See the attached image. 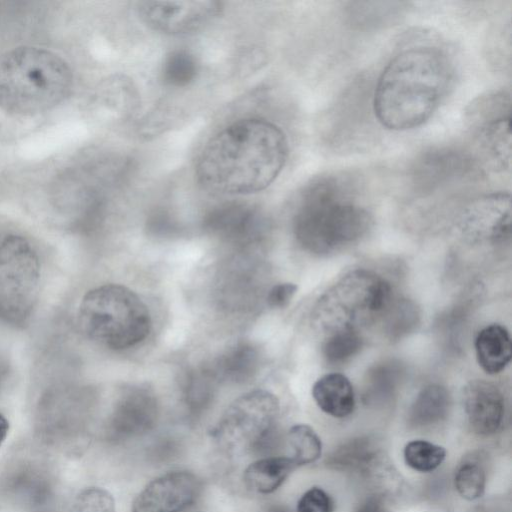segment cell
<instances>
[{
    "label": "cell",
    "mask_w": 512,
    "mask_h": 512,
    "mask_svg": "<svg viewBox=\"0 0 512 512\" xmlns=\"http://www.w3.org/2000/svg\"><path fill=\"white\" fill-rule=\"evenodd\" d=\"M288 157V141L275 124L244 118L216 133L201 151L196 176L207 190L249 194L268 187Z\"/></svg>",
    "instance_id": "obj_1"
},
{
    "label": "cell",
    "mask_w": 512,
    "mask_h": 512,
    "mask_svg": "<svg viewBox=\"0 0 512 512\" xmlns=\"http://www.w3.org/2000/svg\"><path fill=\"white\" fill-rule=\"evenodd\" d=\"M453 80L448 54L432 44L398 51L377 79L373 111L379 123L407 131L426 123L446 98Z\"/></svg>",
    "instance_id": "obj_2"
},
{
    "label": "cell",
    "mask_w": 512,
    "mask_h": 512,
    "mask_svg": "<svg viewBox=\"0 0 512 512\" xmlns=\"http://www.w3.org/2000/svg\"><path fill=\"white\" fill-rule=\"evenodd\" d=\"M361 182L348 174L329 173L304 189L293 220L298 242L313 253H327L353 242L369 229Z\"/></svg>",
    "instance_id": "obj_3"
},
{
    "label": "cell",
    "mask_w": 512,
    "mask_h": 512,
    "mask_svg": "<svg viewBox=\"0 0 512 512\" xmlns=\"http://www.w3.org/2000/svg\"><path fill=\"white\" fill-rule=\"evenodd\" d=\"M73 75L59 55L21 46L0 56V108L29 116L50 110L70 94Z\"/></svg>",
    "instance_id": "obj_4"
},
{
    "label": "cell",
    "mask_w": 512,
    "mask_h": 512,
    "mask_svg": "<svg viewBox=\"0 0 512 512\" xmlns=\"http://www.w3.org/2000/svg\"><path fill=\"white\" fill-rule=\"evenodd\" d=\"M78 323L91 340L122 350L137 345L149 335L151 316L135 292L122 285L105 284L84 295Z\"/></svg>",
    "instance_id": "obj_5"
},
{
    "label": "cell",
    "mask_w": 512,
    "mask_h": 512,
    "mask_svg": "<svg viewBox=\"0 0 512 512\" xmlns=\"http://www.w3.org/2000/svg\"><path fill=\"white\" fill-rule=\"evenodd\" d=\"M391 289L378 275L357 270L345 275L318 301L314 320L330 334L356 331L389 305Z\"/></svg>",
    "instance_id": "obj_6"
},
{
    "label": "cell",
    "mask_w": 512,
    "mask_h": 512,
    "mask_svg": "<svg viewBox=\"0 0 512 512\" xmlns=\"http://www.w3.org/2000/svg\"><path fill=\"white\" fill-rule=\"evenodd\" d=\"M278 413L279 401L274 394L266 390L247 392L228 406L212 436L225 451L245 453L267 439Z\"/></svg>",
    "instance_id": "obj_7"
},
{
    "label": "cell",
    "mask_w": 512,
    "mask_h": 512,
    "mask_svg": "<svg viewBox=\"0 0 512 512\" xmlns=\"http://www.w3.org/2000/svg\"><path fill=\"white\" fill-rule=\"evenodd\" d=\"M40 280L38 256L23 237L0 240V317L23 320L34 306Z\"/></svg>",
    "instance_id": "obj_8"
},
{
    "label": "cell",
    "mask_w": 512,
    "mask_h": 512,
    "mask_svg": "<svg viewBox=\"0 0 512 512\" xmlns=\"http://www.w3.org/2000/svg\"><path fill=\"white\" fill-rule=\"evenodd\" d=\"M510 95L495 92L472 104L469 122L482 156L494 170L510 168Z\"/></svg>",
    "instance_id": "obj_9"
},
{
    "label": "cell",
    "mask_w": 512,
    "mask_h": 512,
    "mask_svg": "<svg viewBox=\"0 0 512 512\" xmlns=\"http://www.w3.org/2000/svg\"><path fill=\"white\" fill-rule=\"evenodd\" d=\"M223 3L215 0L140 1L137 12L155 31L186 34L197 31L221 14Z\"/></svg>",
    "instance_id": "obj_10"
},
{
    "label": "cell",
    "mask_w": 512,
    "mask_h": 512,
    "mask_svg": "<svg viewBox=\"0 0 512 512\" xmlns=\"http://www.w3.org/2000/svg\"><path fill=\"white\" fill-rule=\"evenodd\" d=\"M200 491L198 478L188 471H173L152 480L133 502L131 512H180Z\"/></svg>",
    "instance_id": "obj_11"
},
{
    "label": "cell",
    "mask_w": 512,
    "mask_h": 512,
    "mask_svg": "<svg viewBox=\"0 0 512 512\" xmlns=\"http://www.w3.org/2000/svg\"><path fill=\"white\" fill-rule=\"evenodd\" d=\"M459 227L465 235L473 239L505 238L511 227L510 195L496 192L476 197L462 211Z\"/></svg>",
    "instance_id": "obj_12"
},
{
    "label": "cell",
    "mask_w": 512,
    "mask_h": 512,
    "mask_svg": "<svg viewBox=\"0 0 512 512\" xmlns=\"http://www.w3.org/2000/svg\"><path fill=\"white\" fill-rule=\"evenodd\" d=\"M464 410L471 428L480 435L494 434L504 418V399L491 382L473 380L463 392Z\"/></svg>",
    "instance_id": "obj_13"
},
{
    "label": "cell",
    "mask_w": 512,
    "mask_h": 512,
    "mask_svg": "<svg viewBox=\"0 0 512 512\" xmlns=\"http://www.w3.org/2000/svg\"><path fill=\"white\" fill-rule=\"evenodd\" d=\"M157 417V402L147 390L128 391L119 401L114 425L121 435L136 436L152 428Z\"/></svg>",
    "instance_id": "obj_14"
},
{
    "label": "cell",
    "mask_w": 512,
    "mask_h": 512,
    "mask_svg": "<svg viewBox=\"0 0 512 512\" xmlns=\"http://www.w3.org/2000/svg\"><path fill=\"white\" fill-rule=\"evenodd\" d=\"M208 227L223 236L246 238L262 225L259 212L244 203H227L214 209L207 219Z\"/></svg>",
    "instance_id": "obj_15"
},
{
    "label": "cell",
    "mask_w": 512,
    "mask_h": 512,
    "mask_svg": "<svg viewBox=\"0 0 512 512\" xmlns=\"http://www.w3.org/2000/svg\"><path fill=\"white\" fill-rule=\"evenodd\" d=\"M312 396L322 411L336 418L350 415L355 407L353 386L339 373L319 378L313 385Z\"/></svg>",
    "instance_id": "obj_16"
},
{
    "label": "cell",
    "mask_w": 512,
    "mask_h": 512,
    "mask_svg": "<svg viewBox=\"0 0 512 512\" xmlns=\"http://www.w3.org/2000/svg\"><path fill=\"white\" fill-rule=\"evenodd\" d=\"M475 350L477 361L486 373H499L512 356L509 332L498 324L483 328L475 339Z\"/></svg>",
    "instance_id": "obj_17"
},
{
    "label": "cell",
    "mask_w": 512,
    "mask_h": 512,
    "mask_svg": "<svg viewBox=\"0 0 512 512\" xmlns=\"http://www.w3.org/2000/svg\"><path fill=\"white\" fill-rule=\"evenodd\" d=\"M295 467L297 466L291 457L259 459L244 471V483L254 492L269 494L282 485Z\"/></svg>",
    "instance_id": "obj_18"
},
{
    "label": "cell",
    "mask_w": 512,
    "mask_h": 512,
    "mask_svg": "<svg viewBox=\"0 0 512 512\" xmlns=\"http://www.w3.org/2000/svg\"><path fill=\"white\" fill-rule=\"evenodd\" d=\"M450 396L445 387L431 384L416 396L408 414L409 424L423 428L444 420L450 409Z\"/></svg>",
    "instance_id": "obj_19"
},
{
    "label": "cell",
    "mask_w": 512,
    "mask_h": 512,
    "mask_svg": "<svg viewBox=\"0 0 512 512\" xmlns=\"http://www.w3.org/2000/svg\"><path fill=\"white\" fill-rule=\"evenodd\" d=\"M258 363L257 351L250 345L240 344L220 358L215 374L226 380L243 382L254 375Z\"/></svg>",
    "instance_id": "obj_20"
},
{
    "label": "cell",
    "mask_w": 512,
    "mask_h": 512,
    "mask_svg": "<svg viewBox=\"0 0 512 512\" xmlns=\"http://www.w3.org/2000/svg\"><path fill=\"white\" fill-rule=\"evenodd\" d=\"M377 452L368 438H356L335 450L327 464L338 470L362 471Z\"/></svg>",
    "instance_id": "obj_21"
},
{
    "label": "cell",
    "mask_w": 512,
    "mask_h": 512,
    "mask_svg": "<svg viewBox=\"0 0 512 512\" xmlns=\"http://www.w3.org/2000/svg\"><path fill=\"white\" fill-rule=\"evenodd\" d=\"M287 439L292 450L291 459L296 466L310 464L320 458L322 442L311 426L307 424L292 426L288 431Z\"/></svg>",
    "instance_id": "obj_22"
},
{
    "label": "cell",
    "mask_w": 512,
    "mask_h": 512,
    "mask_svg": "<svg viewBox=\"0 0 512 512\" xmlns=\"http://www.w3.org/2000/svg\"><path fill=\"white\" fill-rule=\"evenodd\" d=\"M197 74L198 63L186 50L171 51L162 64V79L169 86L185 87L195 80Z\"/></svg>",
    "instance_id": "obj_23"
},
{
    "label": "cell",
    "mask_w": 512,
    "mask_h": 512,
    "mask_svg": "<svg viewBox=\"0 0 512 512\" xmlns=\"http://www.w3.org/2000/svg\"><path fill=\"white\" fill-rule=\"evenodd\" d=\"M406 464L419 472H431L438 468L446 457V450L425 440L408 442L403 451Z\"/></svg>",
    "instance_id": "obj_24"
},
{
    "label": "cell",
    "mask_w": 512,
    "mask_h": 512,
    "mask_svg": "<svg viewBox=\"0 0 512 512\" xmlns=\"http://www.w3.org/2000/svg\"><path fill=\"white\" fill-rule=\"evenodd\" d=\"M362 347V339L356 331H340L330 334L323 345L327 362L339 364L356 355Z\"/></svg>",
    "instance_id": "obj_25"
},
{
    "label": "cell",
    "mask_w": 512,
    "mask_h": 512,
    "mask_svg": "<svg viewBox=\"0 0 512 512\" xmlns=\"http://www.w3.org/2000/svg\"><path fill=\"white\" fill-rule=\"evenodd\" d=\"M454 483L456 490L464 499L476 500L483 495L485 490V471L477 463L466 462L457 469Z\"/></svg>",
    "instance_id": "obj_26"
},
{
    "label": "cell",
    "mask_w": 512,
    "mask_h": 512,
    "mask_svg": "<svg viewBox=\"0 0 512 512\" xmlns=\"http://www.w3.org/2000/svg\"><path fill=\"white\" fill-rule=\"evenodd\" d=\"M71 512H116L115 502L107 490L90 487L77 495Z\"/></svg>",
    "instance_id": "obj_27"
},
{
    "label": "cell",
    "mask_w": 512,
    "mask_h": 512,
    "mask_svg": "<svg viewBox=\"0 0 512 512\" xmlns=\"http://www.w3.org/2000/svg\"><path fill=\"white\" fill-rule=\"evenodd\" d=\"M297 512H334L333 500L322 488L312 487L299 499Z\"/></svg>",
    "instance_id": "obj_28"
},
{
    "label": "cell",
    "mask_w": 512,
    "mask_h": 512,
    "mask_svg": "<svg viewBox=\"0 0 512 512\" xmlns=\"http://www.w3.org/2000/svg\"><path fill=\"white\" fill-rule=\"evenodd\" d=\"M399 370L393 365H384L377 367L370 375L369 379V393L380 396H388L394 389L397 383Z\"/></svg>",
    "instance_id": "obj_29"
},
{
    "label": "cell",
    "mask_w": 512,
    "mask_h": 512,
    "mask_svg": "<svg viewBox=\"0 0 512 512\" xmlns=\"http://www.w3.org/2000/svg\"><path fill=\"white\" fill-rule=\"evenodd\" d=\"M297 286L293 283L274 285L267 294V303L272 308L286 307L296 294Z\"/></svg>",
    "instance_id": "obj_30"
},
{
    "label": "cell",
    "mask_w": 512,
    "mask_h": 512,
    "mask_svg": "<svg viewBox=\"0 0 512 512\" xmlns=\"http://www.w3.org/2000/svg\"><path fill=\"white\" fill-rule=\"evenodd\" d=\"M355 512H384L382 500L379 496H370Z\"/></svg>",
    "instance_id": "obj_31"
},
{
    "label": "cell",
    "mask_w": 512,
    "mask_h": 512,
    "mask_svg": "<svg viewBox=\"0 0 512 512\" xmlns=\"http://www.w3.org/2000/svg\"><path fill=\"white\" fill-rule=\"evenodd\" d=\"M9 431V423L4 415L0 413V446L7 437Z\"/></svg>",
    "instance_id": "obj_32"
},
{
    "label": "cell",
    "mask_w": 512,
    "mask_h": 512,
    "mask_svg": "<svg viewBox=\"0 0 512 512\" xmlns=\"http://www.w3.org/2000/svg\"><path fill=\"white\" fill-rule=\"evenodd\" d=\"M268 512H289V511L281 506H274V507L270 508Z\"/></svg>",
    "instance_id": "obj_33"
}]
</instances>
